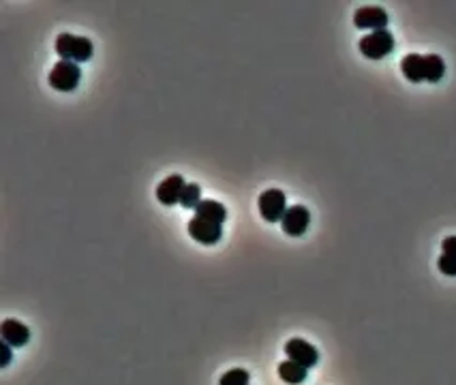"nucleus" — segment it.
<instances>
[{
  "instance_id": "f257e3e1",
  "label": "nucleus",
  "mask_w": 456,
  "mask_h": 385,
  "mask_svg": "<svg viewBox=\"0 0 456 385\" xmlns=\"http://www.w3.org/2000/svg\"><path fill=\"white\" fill-rule=\"evenodd\" d=\"M401 71H403V75L407 77V80L413 82V84H417V82L437 84L443 77V73H445V62L437 54H427V56L407 54L401 60Z\"/></svg>"
},
{
  "instance_id": "7ed1b4c3",
  "label": "nucleus",
  "mask_w": 456,
  "mask_h": 385,
  "mask_svg": "<svg viewBox=\"0 0 456 385\" xmlns=\"http://www.w3.org/2000/svg\"><path fill=\"white\" fill-rule=\"evenodd\" d=\"M80 77H82V71H80L78 64L69 62V60H58L54 64V69L50 71L48 82L58 92H71V90L78 88Z\"/></svg>"
},
{
  "instance_id": "39448f33",
  "label": "nucleus",
  "mask_w": 456,
  "mask_h": 385,
  "mask_svg": "<svg viewBox=\"0 0 456 385\" xmlns=\"http://www.w3.org/2000/svg\"><path fill=\"white\" fill-rule=\"evenodd\" d=\"M257 206H259V214L263 220L279 223V220H283V216L287 212V197H285V192L279 188H268L259 195Z\"/></svg>"
},
{
  "instance_id": "a211bd4d",
  "label": "nucleus",
  "mask_w": 456,
  "mask_h": 385,
  "mask_svg": "<svg viewBox=\"0 0 456 385\" xmlns=\"http://www.w3.org/2000/svg\"><path fill=\"white\" fill-rule=\"evenodd\" d=\"M0 354H3V362H0V366L7 368L9 362H11V344H7V342L0 344Z\"/></svg>"
},
{
  "instance_id": "20e7f679",
  "label": "nucleus",
  "mask_w": 456,
  "mask_h": 385,
  "mask_svg": "<svg viewBox=\"0 0 456 385\" xmlns=\"http://www.w3.org/2000/svg\"><path fill=\"white\" fill-rule=\"evenodd\" d=\"M360 54L371 58V60H379L388 56L392 50H394V36L390 30H377V32H371L366 36L360 38Z\"/></svg>"
},
{
  "instance_id": "9b49d317",
  "label": "nucleus",
  "mask_w": 456,
  "mask_h": 385,
  "mask_svg": "<svg viewBox=\"0 0 456 385\" xmlns=\"http://www.w3.org/2000/svg\"><path fill=\"white\" fill-rule=\"evenodd\" d=\"M0 336H3V342L20 349V346H24L30 340V330L18 319H5L0 323Z\"/></svg>"
},
{
  "instance_id": "ddd939ff",
  "label": "nucleus",
  "mask_w": 456,
  "mask_h": 385,
  "mask_svg": "<svg viewBox=\"0 0 456 385\" xmlns=\"http://www.w3.org/2000/svg\"><path fill=\"white\" fill-rule=\"evenodd\" d=\"M279 377H281V381H285L289 385H300V383L307 381L309 368H304V366H300V364H296L291 360H285V362L279 364Z\"/></svg>"
},
{
  "instance_id": "f3484780",
  "label": "nucleus",
  "mask_w": 456,
  "mask_h": 385,
  "mask_svg": "<svg viewBox=\"0 0 456 385\" xmlns=\"http://www.w3.org/2000/svg\"><path fill=\"white\" fill-rule=\"evenodd\" d=\"M441 251L448 255H456V236H450L441 242Z\"/></svg>"
},
{
  "instance_id": "6e6552de",
  "label": "nucleus",
  "mask_w": 456,
  "mask_h": 385,
  "mask_svg": "<svg viewBox=\"0 0 456 385\" xmlns=\"http://www.w3.org/2000/svg\"><path fill=\"white\" fill-rule=\"evenodd\" d=\"M309 223H311V212L307 208H304V206H291V208H287V212H285V216L281 220V227H283V231L287 236L298 238L309 229Z\"/></svg>"
},
{
  "instance_id": "dca6fc26",
  "label": "nucleus",
  "mask_w": 456,
  "mask_h": 385,
  "mask_svg": "<svg viewBox=\"0 0 456 385\" xmlns=\"http://www.w3.org/2000/svg\"><path fill=\"white\" fill-rule=\"evenodd\" d=\"M437 265H439V272H441V274H445V276H456V255L441 253Z\"/></svg>"
},
{
  "instance_id": "f8f14e48",
  "label": "nucleus",
  "mask_w": 456,
  "mask_h": 385,
  "mask_svg": "<svg viewBox=\"0 0 456 385\" xmlns=\"http://www.w3.org/2000/svg\"><path fill=\"white\" fill-rule=\"evenodd\" d=\"M195 216L198 218H204V220H210V223H216V225H223L225 218H227V210L221 202H214V200H204L198 208H195Z\"/></svg>"
},
{
  "instance_id": "2eb2a0df",
  "label": "nucleus",
  "mask_w": 456,
  "mask_h": 385,
  "mask_svg": "<svg viewBox=\"0 0 456 385\" xmlns=\"http://www.w3.org/2000/svg\"><path fill=\"white\" fill-rule=\"evenodd\" d=\"M249 379H251V374H249L247 370H242V368H232V370H227V372L221 377L219 385H249Z\"/></svg>"
},
{
  "instance_id": "9d476101",
  "label": "nucleus",
  "mask_w": 456,
  "mask_h": 385,
  "mask_svg": "<svg viewBox=\"0 0 456 385\" xmlns=\"http://www.w3.org/2000/svg\"><path fill=\"white\" fill-rule=\"evenodd\" d=\"M186 182L182 176L174 174V176H167L159 188H157V200L163 204V206H174V204H180V197H182V190H184Z\"/></svg>"
},
{
  "instance_id": "4468645a",
  "label": "nucleus",
  "mask_w": 456,
  "mask_h": 385,
  "mask_svg": "<svg viewBox=\"0 0 456 385\" xmlns=\"http://www.w3.org/2000/svg\"><path fill=\"white\" fill-rule=\"evenodd\" d=\"M202 202H204V200H202V188H200V184L186 182V186H184V190H182V197H180V204H182L186 210H195Z\"/></svg>"
},
{
  "instance_id": "f03ea898",
  "label": "nucleus",
  "mask_w": 456,
  "mask_h": 385,
  "mask_svg": "<svg viewBox=\"0 0 456 385\" xmlns=\"http://www.w3.org/2000/svg\"><path fill=\"white\" fill-rule=\"evenodd\" d=\"M92 41L86 36H75V34H69V32H62L56 36V54L62 58V60H69V62H86L92 58Z\"/></svg>"
},
{
  "instance_id": "423d86ee",
  "label": "nucleus",
  "mask_w": 456,
  "mask_h": 385,
  "mask_svg": "<svg viewBox=\"0 0 456 385\" xmlns=\"http://www.w3.org/2000/svg\"><path fill=\"white\" fill-rule=\"evenodd\" d=\"M285 354H287V360L304 366V368H313L317 362H319V354L317 349L302 338H291L285 342Z\"/></svg>"
},
{
  "instance_id": "0eeeda50",
  "label": "nucleus",
  "mask_w": 456,
  "mask_h": 385,
  "mask_svg": "<svg viewBox=\"0 0 456 385\" xmlns=\"http://www.w3.org/2000/svg\"><path fill=\"white\" fill-rule=\"evenodd\" d=\"M188 236H191L195 242L200 244H216L223 236V227L216 225V223H210V220H204V218H193L188 220Z\"/></svg>"
},
{
  "instance_id": "1a4fd4ad",
  "label": "nucleus",
  "mask_w": 456,
  "mask_h": 385,
  "mask_svg": "<svg viewBox=\"0 0 456 385\" xmlns=\"http://www.w3.org/2000/svg\"><path fill=\"white\" fill-rule=\"evenodd\" d=\"M354 26L362 30H388V13L382 7H362L354 13Z\"/></svg>"
}]
</instances>
